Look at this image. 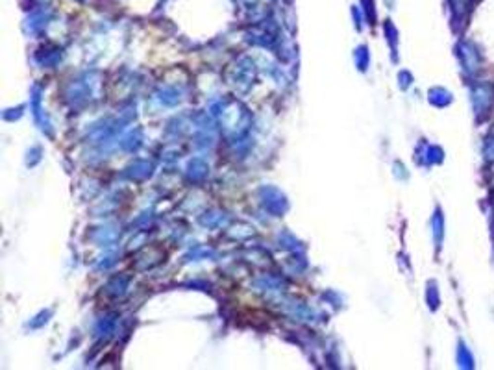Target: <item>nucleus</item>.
<instances>
[{"instance_id": "f257e3e1", "label": "nucleus", "mask_w": 494, "mask_h": 370, "mask_svg": "<svg viewBox=\"0 0 494 370\" xmlns=\"http://www.w3.org/2000/svg\"><path fill=\"white\" fill-rule=\"evenodd\" d=\"M491 100H493V95H491V89L481 85V87H476L474 91V107H476V113H485L489 106H491Z\"/></svg>"}, {"instance_id": "f03ea898", "label": "nucleus", "mask_w": 494, "mask_h": 370, "mask_svg": "<svg viewBox=\"0 0 494 370\" xmlns=\"http://www.w3.org/2000/svg\"><path fill=\"white\" fill-rule=\"evenodd\" d=\"M461 56H463V63H465V67L468 72H472V70L478 69V56H476V52H472V50H468L465 47L463 52H461Z\"/></svg>"}, {"instance_id": "7ed1b4c3", "label": "nucleus", "mask_w": 494, "mask_h": 370, "mask_svg": "<svg viewBox=\"0 0 494 370\" xmlns=\"http://www.w3.org/2000/svg\"><path fill=\"white\" fill-rule=\"evenodd\" d=\"M485 158L489 161H494V137H491L489 143L485 145Z\"/></svg>"}]
</instances>
